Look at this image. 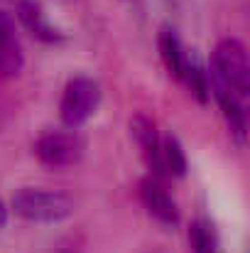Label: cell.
I'll list each match as a JSON object with an SVG mask.
<instances>
[{"label": "cell", "mask_w": 250, "mask_h": 253, "mask_svg": "<svg viewBox=\"0 0 250 253\" xmlns=\"http://www.w3.org/2000/svg\"><path fill=\"white\" fill-rule=\"evenodd\" d=\"M189 244H191V251L194 253H216L218 236H216L214 224L206 216H199V219L191 221V226H189Z\"/></svg>", "instance_id": "12"}, {"label": "cell", "mask_w": 250, "mask_h": 253, "mask_svg": "<svg viewBox=\"0 0 250 253\" xmlns=\"http://www.w3.org/2000/svg\"><path fill=\"white\" fill-rule=\"evenodd\" d=\"M157 47H160V57H162V64L169 72V77H174L179 82L181 72H184L186 52H184L181 40H179V35H177V30L172 25H162V30L157 35Z\"/></svg>", "instance_id": "9"}, {"label": "cell", "mask_w": 250, "mask_h": 253, "mask_svg": "<svg viewBox=\"0 0 250 253\" xmlns=\"http://www.w3.org/2000/svg\"><path fill=\"white\" fill-rule=\"evenodd\" d=\"M86 153V143L76 133V128H62V130H49L39 135L35 143V155L37 160L49 169H67L79 165Z\"/></svg>", "instance_id": "3"}, {"label": "cell", "mask_w": 250, "mask_h": 253, "mask_svg": "<svg viewBox=\"0 0 250 253\" xmlns=\"http://www.w3.org/2000/svg\"><path fill=\"white\" fill-rule=\"evenodd\" d=\"M12 211L32 224H59L76 211L74 199L59 189L22 187L12 197Z\"/></svg>", "instance_id": "1"}, {"label": "cell", "mask_w": 250, "mask_h": 253, "mask_svg": "<svg viewBox=\"0 0 250 253\" xmlns=\"http://www.w3.org/2000/svg\"><path fill=\"white\" fill-rule=\"evenodd\" d=\"M101 106V86L91 77H74L69 79L62 93L59 116L67 128L83 126Z\"/></svg>", "instance_id": "4"}, {"label": "cell", "mask_w": 250, "mask_h": 253, "mask_svg": "<svg viewBox=\"0 0 250 253\" xmlns=\"http://www.w3.org/2000/svg\"><path fill=\"white\" fill-rule=\"evenodd\" d=\"M211 74L226 88H231L238 98H246L250 91V62L243 42L233 37L221 40L214 49Z\"/></svg>", "instance_id": "2"}, {"label": "cell", "mask_w": 250, "mask_h": 253, "mask_svg": "<svg viewBox=\"0 0 250 253\" xmlns=\"http://www.w3.org/2000/svg\"><path fill=\"white\" fill-rule=\"evenodd\" d=\"M209 82H211V93H214V98L221 106V113L226 118V126H228L231 135L236 138L238 145H243L246 135H248V121H246V108H243L241 98L231 88H226L214 74H209Z\"/></svg>", "instance_id": "7"}, {"label": "cell", "mask_w": 250, "mask_h": 253, "mask_svg": "<svg viewBox=\"0 0 250 253\" xmlns=\"http://www.w3.org/2000/svg\"><path fill=\"white\" fill-rule=\"evenodd\" d=\"M5 224H7V207H5V202L0 199V229H5Z\"/></svg>", "instance_id": "14"}, {"label": "cell", "mask_w": 250, "mask_h": 253, "mask_svg": "<svg viewBox=\"0 0 250 253\" xmlns=\"http://www.w3.org/2000/svg\"><path fill=\"white\" fill-rule=\"evenodd\" d=\"M22 67H25V54H22V47L15 40V35L0 37V82L17 77L22 72Z\"/></svg>", "instance_id": "11"}, {"label": "cell", "mask_w": 250, "mask_h": 253, "mask_svg": "<svg viewBox=\"0 0 250 253\" xmlns=\"http://www.w3.org/2000/svg\"><path fill=\"white\" fill-rule=\"evenodd\" d=\"M130 135L138 143V148L143 153V160L150 168V174L157 177V179H162L167 172H165V165H162V140H160V133H157L155 121H150L143 113L133 116L130 118Z\"/></svg>", "instance_id": "5"}, {"label": "cell", "mask_w": 250, "mask_h": 253, "mask_svg": "<svg viewBox=\"0 0 250 253\" xmlns=\"http://www.w3.org/2000/svg\"><path fill=\"white\" fill-rule=\"evenodd\" d=\"M17 17H20V22L25 25V30H27L35 40H39V42L57 44V42L64 40V32L57 30V27L47 20L42 5L35 2V0H20V2H17Z\"/></svg>", "instance_id": "8"}, {"label": "cell", "mask_w": 250, "mask_h": 253, "mask_svg": "<svg viewBox=\"0 0 250 253\" xmlns=\"http://www.w3.org/2000/svg\"><path fill=\"white\" fill-rule=\"evenodd\" d=\"M162 165H165V172L172 174V177H184L186 169H189V163H186V153L179 143L177 135H167L162 140Z\"/></svg>", "instance_id": "13"}, {"label": "cell", "mask_w": 250, "mask_h": 253, "mask_svg": "<svg viewBox=\"0 0 250 253\" xmlns=\"http://www.w3.org/2000/svg\"><path fill=\"white\" fill-rule=\"evenodd\" d=\"M179 82H184L186 88H189V93L201 103V106H206L209 103V98H211V82H209V69L204 67V62L199 59V54H189L186 52V59H184V72H181V79Z\"/></svg>", "instance_id": "10"}, {"label": "cell", "mask_w": 250, "mask_h": 253, "mask_svg": "<svg viewBox=\"0 0 250 253\" xmlns=\"http://www.w3.org/2000/svg\"><path fill=\"white\" fill-rule=\"evenodd\" d=\"M140 199H143V207L147 209V214L160 221L167 229H174L179 224V209H177V202L172 199V194L165 189L162 179L157 177H143L140 179Z\"/></svg>", "instance_id": "6"}]
</instances>
